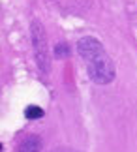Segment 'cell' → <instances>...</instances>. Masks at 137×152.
Returning <instances> with one entry per match:
<instances>
[{
    "instance_id": "cell-1",
    "label": "cell",
    "mask_w": 137,
    "mask_h": 152,
    "mask_svg": "<svg viewBox=\"0 0 137 152\" xmlns=\"http://www.w3.org/2000/svg\"><path fill=\"white\" fill-rule=\"evenodd\" d=\"M77 53L86 64V72L92 83L107 85L115 79V64L105 53L100 39L92 36H85L77 42Z\"/></svg>"
},
{
    "instance_id": "cell-2",
    "label": "cell",
    "mask_w": 137,
    "mask_h": 152,
    "mask_svg": "<svg viewBox=\"0 0 137 152\" xmlns=\"http://www.w3.org/2000/svg\"><path fill=\"white\" fill-rule=\"evenodd\" d=\"M30 36H32V45H34V56H36V64H38L40 72L47 75L49 73V47H47V36L43 30V25L40 21H32L30 23Z\"/></svg>"
},
{
    "instance_id": "cell-3",
    "label": "cell",
    "mask_w": 137,
    "mask_h": 152,
    "mask_svg": "<svg viewBox=\"0 0 137 152\" xmlns=\"http://www.w3.org/2000/svg\"><path fill=\"white\" fill-rule=\"evenodd\" d=\"M41 150V139L38 135H26L19 145L17 152H40Z\"/></svg>"
},
{
    "instance_id": "cell-4",
    "label": "cell",
    "mask_w": 137,
    "mask_h": 152,
    "mask_svg": "<svg viewBox=\"0 0 137 152\" xmlns=\"http://www.w3.org/2000/svg\"><path fill=\"white\" fill-rule=\"evenodd\" d=\"M25 116L28 120H38L43 116V109L38 107V105H28V107L25 109Z\"/></svg>"
},
{
    "instance_id": "cell-5",
    "label": "cell",
    "mask_w": 137,
    "mask_h": 152,
    "mask_svg": "<svg viewBox=\"0 0 137 152\" xmlns=\"http://www.w3.org/2000/svg\"><path fill=\"white\" fill-rule=\"evenodd\" d=\"M53 55L56 58H62V56H68L70 55V47L66 43H56L55 45V51H53Z\"/></svg>"
},
{
    "instance_id": "cell-6",
    "label": "cell",
    "mask_w": 137,
    "mask_h": 152,
    "mask_svg": "<svg viewBox=\"0 0 137 152\" xmlns=\"http://www.w3.org/2000/svg\"><path fill=\"white\" fill-rule=\"evenodd\" d=\"M56 152H73V150H66V148H58Z\"/></svg>"
}]
</instances>
